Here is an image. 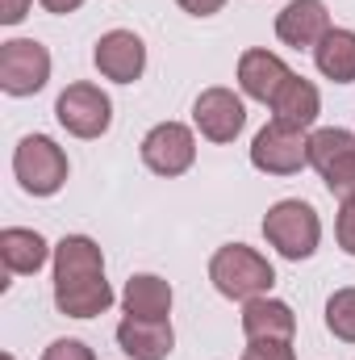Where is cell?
<instances>
[{
	"mask_svg": "<svg viewBox=\"0 0 355 360\" xmlns=\"http://www.w3.org/2000/svg\"><path fill=\"white\" fill-rule=\"evenodd\" d=\"M209 281L222 297L230 302H251V297H264L276 281V269L267 264V256H260L255 248L247 243H226L213 252L209 260Z\"/></svg>",
	"mask_w": 355,
	"mask_h": 360,
	"instance_id": "obj_1",
	"label": "cell"
},
{
	"mask_svg": "<svg viewBox=\"0 0 355 360\" xmlns=\"http://www.w3.org/2000/svg\"><path fill=\"white\" fill-rule=\"evenodd\" d=\"M264 239L284 260H309L322 243V218L309 201H276L264 214Z\"/></svg>",
	"mask_w": 355,
	"mask_h": 360,
	"instance_id": "obj_2",
	"label": "cell"
},
{
	"mask_svg": "<svg viewBox=\"0 0 355 360\" xmlns=\"http://www.w3.org/2000/svg\"><path fill=\"white\" fill-rule=\"evenodd\" d=\"M13 172H17L25 193L55 197L67 184V151L46 134H25L13 151Z\"/></svg>",
	"mask_w": 355,
	"mask_h": 360,
	"instance_id": "obj_3",
	"label": "cell"
},
{
	"mask_svg": "<svg viewBox=\"0 0 355 360\" xmlns=\"http://www.w3.org/2000/svg\"><path fill=\"white\" fill-rule=\"evenodd\" d=\"M55 117L67 134L76 139H100L109 126H113V101L109 92L80 80V84H67L55 101Z\"/></svg>",
	"mask_w": 355,
	"mask_h": 360,
	"instance_id": "obj_4",
	"label": "cell"
},
{
	"mask_svg": "<svg viewBox=\"0 0 355 360\" xmlns=\"http://www.w3.org/2000/svg\"><path fill=\"white\" fill-rule=\"evenodd\" d=\"M51 80V51L34 38L0 42V89L8 96H34Z\"/></svg>",
	"mask_w": 355,
	"mask_h": 360,
	"instance_id": "obj_5",
	"label": "cell"
},
{
	"mask_svg": "<svg viewBox=\"0 0 355 360\" xmlns=\"http://www.w3.org/2000/svg\"><path fill=\"white\" fill-rule=\"evenodd\" d=\"M251 164L267 176H297L309 164V139L305 130H293L284 122H267L251 143Z\"/></svg>",
	"mask_w": 355,
	"mask_h": 360,
	"instance_id": "obj_6",
	"label": "cell"
},
{
	"mask_svg": "<svg viewBox=\"0 0 355 360\" xmlns=\"http://www.w3.org/2000/svg\"><path fill=\"white\" fill-rule=\"evenodd\" d=\"M196 160V139L184 122H159L142 139V164L155 176H184Z\"/></svg>",
	"mask_w": 355,
	"mask_h": 360,
	"instance_id": "obj_7",
	"label": "cell"
},
{
	"mask_svg": "<svg viewBox=\"0 0 355 360\" xmlns=\"http://www.w3.org/2000/svg\"><path fill=\"white\" fill-rule=\"evenodd\" d=\"M92 63L105 80L113 84H134L142 72H147V46L134 30H109L96 38V51H92Z\"/></svg>",
	"mask_w": 355,
	"mask_h": 360,
	"instance_id": "obj_8",
	"label": "cell"
},
{
	"mask_svg": "<svg viewBox=\"0 0 355 360\" xmlns=\"http://www.w3.org/2000/svg\"><path fill=\"white\" fill-rule=\"evenodd\" d=\"M192 122L209 143H234L247 126V105L230 89H205L192 101Z\"/></svg>",
	"mask_w": 355,
	"mask_h": 360,
	"instance_id": "obj_9",
	"label": "cell"
},
{
	"mask_svg": "<svg viewBox=\"0 0 355 360\" xmlns=\"http://www.w3.org/2000/svg\"><path fill=\"white\" fill-rule=\"evenodd\" d=\"M330 34V13L322 0H288L276 13V38L284 46H318Z\"/></svg>",
	"mask_w": 355,
	"mask_h": 360,
	"instance_id": "obj_10",
	"label": "cell"
},
{
	"mask_svg": "<svg viewBox=\"0 0 355 360\" xmlns=\"http://www.w3.org/2000/svg\"><path fill=\"white\" fill-rule=\"evenodd\" d=\"M117 344L130 360H168L176 348V331L168 319H134L126 314L117 323Z\"/></svg>",
	"mask_w": 355,
	"mask_h": 360,
	"instance_id": "obj_11",
	"label": "cell"
},
{
	"mask_svg": "<svg viewBox=\"0 0 355 360\" xmlns=\"http://www.w3.org/2000/svg\"><path fill=\"white\" fill-rule=\"evenodd\" d=\"M288 63L280 59V55H272V51H243V59H239V89L247 92L251 101H264V105H272L276 96H280V89L288 84Z\"/></svg>",
	"mask_w": 355,
	"mask_h": 360,
	"instance_id": "obj_12",
	"label": "cell"
},
{
	"mask_svg": "<svg viewBox=\"0 0 355 360\" xmlns=\"http://www.w3.org/2000/svg\"><path fill=\"white\" fill-rule=\"evenodd\" d=\"M243 331H247V340H293L297 314L288 302L264 293V297L243 302Z\"/></svg>",
	"mask_w": 355,
	"mask_h": 360,
	"instance_id": "obj_13",
	"label": "cell"
},
{
	"mask_svg": "<svg viewBox=\"0 0 355 360\" xmlns=\"http://www.w3.org/2000/svg\"><path fill=\"white\" fill-rule=\"evenodd\" d=\"M88 276H105L100 243L88 239V235H63L55 243V285H63V281H88Z\"/></svg>",
	"mask_w": 355,
	"mask_h": 360,
	"instance_id": "obj_14",
	"label": "cell"
},
{
	"mask_svg": "<svg viewBox=\"0 0 355 360\" xmlns=\"http://www.w3.org/2000/svg\"><path fill=\"white\" fill-rule=\"evenodd\" d=\"M272 113H276L272 122H284L293 130H309L318 122V113H322V96L305 76H288V84L272 101Z\"/></svg>",
	"mask_w": 355,
	"mask_h": 360,
	"instance_id": "obj_15",
	"label": "cell"
},
{
	"mask_svg": "<svg viewBox=\"0 0 355 360\" xmlns=\"http://www.w3.org/2000/svg\"><path fill=\"white\" fill-rule=\"evenodd\" d=\"M121 306L134 319H168L172 314V285L163 276H155V272H138V276L126 281Z\"/></svg>",
	"mask_w": 355,
	"mask_h": 360,
	"instance_id": "obj_16",
	"label": "cell"
},
{
	"mask_svg": "<svg viewBox=\"0 0 355 360\" xmlns=\"http://www.w3.org/2000/svg\"><path fill=\"white\" fill-rule=\"evenodd\" d=\"M0 260H4V269L8 272H38L46 260H51V248H46V239L38 235V231H29V226H4L0 231Z\"/></svg>",
	"mask_w": 355,
	"mask_h": 360,
	"instance_id": "obj_17",
	"label": "cell"
},
{
	"mask_svg": "<svg viewBox=\"0 0 355 360\" xmlns=\"http://www.w3.org/2000/svg\"><path fill=\"white\" fill-rule=\"evenodd\" d=\"M314 63L326 80L335 84H355V30L330 25V34L314 46Z\"/></svg>",
	"mask_w": 355,
	"mask_h": 360,
	"instance_id": "obj_18",
	"label": "cell"
},
{
	"mask_svg": "<svg viewBox=\"0 0 355 360\" xmlns=\"http://www.w3.org/2000/svg\"><path fill=\"white\" fill-rule=\"evenodd\" d=\"M347 155H355V134L351 130H343V126H322V130L309 134V164H314L318 172L335 168V164L347 160Z\"/></svg>",
	"mask_w": 355,
	"mask_h": 360,
	"instance_id": "obj_19",
	"label": "cell"
},
{
	"mask_svg": "<svg viewBox=\"0 0 355 360\" xmlns=\"http://www.w3.org/2000/svg\"><path fill=\"white\" fill-rule=\"evenodd\" d=\"M326 327H330L335 340L355 344V285L330 293V302H326Z\"/></svg>",
	"mask_w": 355,
	"mask_h": 360,
	"instance_id": "obj_20",
	"label": "cell"
},
{
	"mask_svg": "<svg viewBox=\"0 0 355 360\" xmlns=\"http://www.w3.org/2000/svg\"><path fill=\"white\" fill-rule=\"evenodd\" d=\"M322 180H326L330 197H339L343 205H347V201H355V155L339 160L335 168H326V172H322Z\"/></svg>",
	"mask_w": 355,
	"mask_h": 360,
	"instance_id": "obj_21",
	"label": "cell"
},
{
	"mask_svg": "<svg viewBox=\"0 0 355 360\" xmlns=\"http://www.w3.org/2000/svg\"><path fill=\"white\" fill-rule=\"evenodd\" d=\"M243 360H297L288 340H251L243 348Z\"/></svg>",
	"mask_w": 355,
	"mask_h": 360,
	"instance_id": "obj_22",
	"label": "cell"
},
{
	"mask_svg": "<svg viewBox=\"0 0 355 360\" xmlns=\"http://www.w3.org/2000/svg\"><path fill=\"white\" fill-rule=\"evenodd\" d=\"M42 360H96V352H92L84 340H55L42 352Z\"/></svg>",
	"mask_w": 355,
	"mask_h": 360,
	"instance_id": "obj_23",
	"label": "cell"
},
{
	"mask_svg": "<svg viewBox=\"0 0 355 360\" xmlns=\"http://www.w3.org/2000/svg\"><path fill=\"white\" fill-rule=\"evenodd\" d=\"M335 235H339V248L355 256V201H347L343 210H339V222H335Z\"/></svg>",
	"mask_w": 355,
	"mask_h": 360,
	"instance_id": "obj_24",
	"label": "cell"
},
{
	"mask_svg": "<svg viewBox=\"0 0 355 360\" xmlns=\"http://www.w3.org/2000/svg\"><path fill=\"white\" fill-rule=\"evenodd\" d=\"M29 4H34V0H0V25H17V21H25Z\"/></svg>",
	"mask_w": 355,
	"mask_h": 360,
	"instance_id": "obj_25",
	"label": "cell"
},
{
	"mask_svg": "<svg viewBox=\"0 0 355 360\" xmlns=\"http://www.w3.org/2000/svg\"><path fill=\"white\" fill-rule=\"evenodd\" d=\"M184 13H192V17H213V13H222L226 8V0H176Z\"/></svg>",
	"mask_w": 355,
	"mask_h": 360,
	"instance_id": "obj_26",
	"label": "cell"
},
{
	"mask_svg": "<svg viewBox=\"0 0 355 360\" xmlns=\"http://www.w3.org/2000/svg\"><path fill=\"white\" fill-rule=\"evenodd\" d=\"M38 4H42L46 13H59V17H67V13H76L84 0H38Z\"/></svg>",
	"mask_w": 355,
	"mask_h": 360,
	"instance_id": "obj_27",
	"label": "cell"
},
{
	"mask_svg": "<svg viewBox=\"0 0 355 360\" xmlns=\"http://www.w3.org/2000/svg\"><path fill=\"white\" fill-rule=\"evenodd\" d=\"M4 360H17V356H13V352H4Z\"/></svg>",
	"mask_w": 355,
	"mask_h": 360,
	"instance_id": "obj_28",
	"label": "cell"
}]
</instances>
